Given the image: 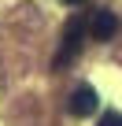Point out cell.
<instances>
[{"instance_id": "6da1fadb", "label": "cell", "mask_w": 122, "mask_h": 126, "mask_svg": "<svg viewBox=\"0 0 122 126\" xmlns=\"http://www.w3.org/2000/svg\"><path fill=\"white\" fill-rule=\"evenodd\" d=\"M85 37H89V19H85L81 11H74V15L67 19V26H63L59 52H55V59H52V67H55V71H63L67 63H74V59L81 56V48H85Z\"/></svg>"}, {"instance_id": "7a4b0ae2", "label": "cell", "mask_w": 122, "mask_h": 126, "mask_svg": "<svg viewBox=\"0 0 122 126\" xmlns=\"http://www.w3.org/2000/svg\"><path fill=\"white\" fill-rule=\"evenodd\" d=\"M96 108H100V96H96L93 85H78V89L70 93V100H67V111H70L74 119H89Z\"/></svg>"}, {"instance_id": "3957f363", "label": "cell", "mask_w": 122, "mask_h": 126, "mask_svg": "<svg viewBox=\"0 0 122 126\" xmlns=\"http://www.w3.org/2000/svg\"><path fill=\"white\" fill-rule=\"evenodd\" d=\"M118 33V19H115V11H93L89 15V37L93 41H111Z\"/></svg>"}, {"instance_id": "277c9868", "label": "cell", "mask_w": 122, "mask_h": 126, "mask_svg": "<svg viewBox=\"0 0 122 126\" xmlns=\"http://www.w3.org/2000/svg\"><path fill=\"white\" fill-rule=\"evenodd\" d=\"M96 126H122V111H104Z\"/></svg>"}, {"instance_id": "5b68a950", "label": "cell", "mask_w": 122, "mask_h": 126, "mask_svg": "<svg viewBox=\"0 0 122 126\" xmlns=\"http://www.w3.org/2000/svg\"><path fill=\"white\" fill-rule=\"evenodd\" d=\"M63 4H67V8H81V4H85V0H63Z\"/></svg>"}]
</instances>
